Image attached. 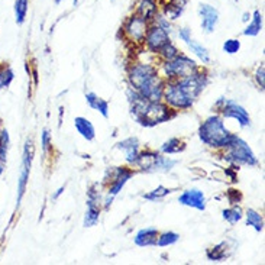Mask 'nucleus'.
Listing matches in <instances>:
<instances>
[{
    "instance_id": "1",
    "label": "nucleus",
    "mask_w": 265,
    "mask_h": 265,
    "mask_svg": "<svg viewBox=\"0 0 265 265\" xmlns=\"http://www.w3.org/2000/svg\"><path fill=\"white\" fill-rule=\"evenodd\" d=\"M209 84V75L202 70H197L192 75L184 78L165 81L162 100L173 110H187L193 107L197 97L203 93Z\"/></svg>"
},
{
    "instance_id": "2",
    "label": "nucleus",
    "mask_w": 265,
    "mask_h": 265,
    "mask_svg": "<svg viewBox=\"0 0 265 265\" xmlns=\"http://www.w3.org/2000/svg\"><path fill=\"white\" fill-rule=\"evenodd\" d=\"M126 96L131 103V115L141 126L154 128L176 116V112H173V109L167 106L162 100L151 102L145 99L141 93H138L135 88H128Z\"/></svg>"
},
{
    "instance_id": "3",
    "label": "nucleus",
    "mask_w": 265,
    "mask_h": 265,
    "mask_svg": "<svg viewBox=\"0 0 265 265\" xmlns=\"http://www.w3.org/2000/svg\"><path fill=\"white\" fill-rule=\"evenodd\" d=\"M129 87L135 88L145 99L151 102L162 100V91L165 80L162 78L157 67L148 62H135L128 71Z\"/></svg>"
},
{
    "instance_id": "4",
    "label": "nucleus",
    "mask_w": 265,
    "mask_h": 265,
    "mask_svg": "<svg viewBox=\"0 0 265 265\" xmlns=\"http://www.w3.org/2000/svg\"><path fill=\"white\" fill-rule=\"evenodd\" d=\"M235 133H232L225 125L221 115H212L200 125L199 138L200 141L210 148L225 149L234 139Z\"/></svg>"
},
{
    "instance_id": "5",
    "label": "nucleus",
    "mask_w": 265,
    "mask_h": 265,
    "mask_svg": "<svg viewBox=\"0 0 265 265\" xmlns=\"http://www.w3.org/2000/svg\"><path fill=\"white\" fill-rule=\"evenodd\" d=\"M223 157L234 167H241V165L255 167V165H258V158L254 154V151L238 135H235L234 139L231 141V144L225 148V155Z\"/></svg>"
},
{
    "instance_id": "6",
    "label": "nucleus",
    "mask_w": 265,
    "mask_h": 265,
    "mask_svg": "<svg viewBox=\"0 0 265 265\" xmlns=\"http://www.w3.org/2000/svg\"><path fill=\"white\" fill-rule=\"evenodd\" d=\"M199 68L197 62L187 55H177L176 58L170 59V61H162L161 71L164 77L170 81V80H178V78H184L187 75H192L196 73Z\"/></svg>"
},
{
    "instance_id": "7",
    "label": "nucleus",
    "mask_w": 265,
    "mask_h": 265,
    "mask_svg": "<svg viewBox=\"0 0 265 265\" xmlns=\"http://www.w3.org/2000/svg\"><path fill=\"white\" fill-rule=\"evenodd\" d=\"M213 107L221 113L222 118L235 119L241 128H248L251 125V118L248 110L244 106L238 104L234 100H231V99L221 97V99H218V102L215 103Z\"/></svg>"
},
{
    "instance_id": "8",
    "label": "nucleus",
    "mask_w": 265,
    "mask_h": 265,
    "mask_svg": "<svg viewBox=\"0 0 265 265\" xmlns=\"http://www.w3.org/2000/svg\"><path fill=\"white\" fill-rule=\"evenodd\" d=\"M149 25L151 23L148 22L147 19L133 13L125 20V23L122 26V32L126 36V39L131 41L132 44H144V39H145Z\"/></svg>"
},
{
    "instance_id": "9",
    "label": "nucleus",
    "mask_w": 265,
    "mask_h": 265,
    "mask_svg": "<svg viewBox=\"0 0 265 265\" xmlns=\"http://www.w3.org/2000/svg\"><path fill=\"white\" fill-rule=\"evenodd\" d=\"M32 160H33V147H32V141H26L25 148H23V155H22V167H20V174L17 180V199L16 203L17 207L20 205L25 192H26V184L29 180L30 167H32Z\"/></svg>"
},
{
    "instance_id": "10",
    "label": "nucleus",
    "mask_w": 265,
    "mask_h": 265,
    "mask_svg": "<svg viewBox=\"0 0 265 265\" xmlns=\"http://www.w3.org/2000/svg\"><path fill=\"white\" fill-rule=\"evenodd\" d=\"M106 173L110 174V180H107L110 181V186L107 189V196L110 197H116L125 187V184L128 183V180L132 178L135 174L132 170L126 167H113V168H109Z\"/></svg>"
},
{
    "instance_id": "11",
    "label": "nucleus",
    "mask_w": 265,
    "mask_h": 265,
    "mask_svg": "<svg viewBox=\"0 0 265 265\" xmlns=\"http://www.w3.org/2000/svg\"><path fill=\"white\" fill-rule=\"evenodd\" d=\"M170 41H171V39H170V33H168L167 30H164L161 26H158V25H155V23H151L147 30L144 44H145V46H147V49L149 52L158 54V51H160L167 42H170Z\"/></svg>"
},
{
    "instance_id": "12",
    "label": "nucleus",
    "mask_w": 265,
    "mask_h": 265,
    "mask_svg": "<svg viewBox=\"0 0 265 265\" xmlns=\"http://www.w3.org/2000/svg\"><path fill=\"white\" fill-rule=\"evenodd\" d=\"M178 203L183 206L196 209L199 212H205L206 210V196L199 189H189L180 194Z\"/></svg>"
},
{
    "instance_id": "13",
    "label": "nucleus",
    "mask_w": 265,
    "mask_h": 265,
    "mask_svg": "<svg viewBox=\"0 0 265 265\" xmlns=\"http://www.w3.org/2000/svg\"><path fill=\"white\" fill-rule=\"evenodd\" d=\"M199 15L202 17V29L205 33H212L215 32L218 22H219V12L216 7L207 4V3H202L199 6Z\"/></svg>"
},
{
    "instance_id": "14",
    "label": "nucleus",
    "mask_w": 265,
    "mask_h": 265,
    "mask_svg": "<svg viewBox=\"0 0 265 265\" xmlns=\"http://www.w3.org/2000/svg\"><path fill=\"white\" fill-rule=\"evenodd\" d=\"M160 12V4L157 0H139L136 4V15L147 19L149 23H152V20L155 19V16Z\"/></svg>"
},
{
    "instance_id": "15",
    "label": "nucleus",
    "mask_w": 265,
    "mask_h": 265,
    "mask_svg": "<svg viewBox=\"0 0 265 265\" xmlns=\"http://www.w3.org/2000/svg\"><path fill=\"white\" fill-rule=\"evenodd\" d=\"M160 235L157 228H144L138 231V234L133 238V242L136 247L145 248V247H152L157 244V238Z\"/></svg>"
},
{
    "instance_id": "16",
    "label": "nucleus",
    "mask_w": 265,
    "mask_h": 265,
    "mask_svg": "<svg viewBox=\"0 0 265 265\" xmlns=\"http://www.w3.org/2000/svg\"><path fill=\"white\" fill-rule=\"evenodd\" d=\"M116 148L125 152L126 161H128V164H132V165L135 160H136V157H138V154H139V151H141L139 149V141L135 136L120 141L118 145H116Z\"/></svg>"
},
{
    "instance_id": "17",
    "label": "nucleus",
    "mask_w": 265,
    "mask_h": 265,
    "mask_svg": "<svg viewBox=\"0 0 265 265\" xmlns=\"http://www.w3.org/2000/svg\"><path fill=\"white\" fill-rule=\"evenodd\" d=\"M74 128H75V131L80 133L86 141H88V142L94 141V138H96V129H94L93 123H91L87 118L77 116V118L74 119Z\"/></svg>"
},
{
    "instance_id": "18",
    "label": "nucleus",
    "mask_w": 265,
    "mask_h": 265,
    "mask_svg": "<svg viewBox=\"0 0 265 265\" xmlns=\"http://www.w3.org/2000/svg\"><path fill=\"white\" fill-rule=\"evenodd\" d=\"M86 102H87V104L93 110L99 112L104 119L109 118V103L104 99L99 97L96 93H93V91L87 93L86 94Z\"/></svg>"
},
{
    "instance_id": "19",
    "label": "nucleus",
    "mask_w": 265,
    "mask_h": 265,
    "mask_svg": "<svg viewBox=\"0 0 265 265\" xmlns=\"http://www.w3.org/2000/svg\"><path fill=\"white\" fill-rule=\"evenodd\" d=\"M186 4H187V0H168V3L165 4V9H164V16L167 19L176 20L183 15Z\"/></svg>"
},
{
    "instance_id": "20",
    "label": "nucleus",
    "mask_w": 265,
    "mask_h": 265,
    "mask_svg": "<svg viewBox=\"0 0 265 265\" xmlns=\"http://www.w3.org/2000/svg\"><path fill=\"white\" fill-rule=\"evenodd\" d=\"M99 219H100V203H96L87 199V212L84 215V222H83L84 228L96 226L99 223Z\"/></svg>"
},
{
    "instance_id": "21",
    "label": "nucleus",
    "mask_w": 265,
    "mask_h": 265,
    "mask_svg": "<svg viewBox=\"0 0 265 265\" xmlns=\"http://www.w3.org/2000/svg\"><path fill=\"white\" fill-rule=\"evenodd\" d=\"M264 26V20H263V15L260 10H255L251 15V22L248 23V26L244 29V35L245 36H257L260 35V32L263 30Z\"/></svg>"
},
{
    "instance_id": "22",
    "label": "nucleus",
    "mask_w": 265,
    "mask_h": 265,
    "mask_svg": "<svg viewBox=\"0 0 265 265\" xmlns=\"http://www.w3.org/2000/svg\"><path fill=\"white\" fill-rule=\"evenodd\" d=\"M229 247H228V242L226 241H223L221 244H218L216 247H213V248H210V250H207L206 255H207V260L209 261H213V263H219L222 260H225V258H228L229 255H231V252H229Z\"/></svg>"
},
{
    "instance_id": "23",
    "label": "nucleus",
    "mask_w": 265,
    "mask_h": 265,
    "mask_svg": "<svg viewBox=\"0 0 265 265\" xmlns=\"http://www.w3.org/2000/svg\"><path fill=\"white\" fill-rule=\"evenodd\" d=\"M244 216L247 218V225L254 228L258 234H261L264 231V218L260 212H257L254 209H248Z\"/></svg>"
},
{
    "instance_id": "24",
    "label": "nucleus",
    "mask_w": 265,
    "mask_h": 265,
    "mask_svg": "<svg viewBox=\"0 0 265 265\" xmlns=\"http://www.w3.org/2000/svg\"><path fill=\"white\" fill-rule=\"evenodd\" d=\"M176 164V160H171V158H168V157H162L161 154H160L158 158L154 162L152 168H151V173H168L170 170L174 168Z\"/></svg>"
},
{
    "instance_id": "25",
    "label": "nucleus",
    "mask_w": 265,
    "mask_h": 265,
    "mask_svg": "<svg viewBox=\"0 0 265 265\" xmlns=\"http://www.w3.org/2000/svg\"><path fill=\"white\" fill-rule=\"evenodd\" d=\"M186 148V144L178 139V138H171L168 141H165L164 144L161 145V151L162 154H167V155H171V154H178V152H183Z\"/></svg>"
},
{
    "instance_id": "26",
    "label": "nucleus",
    "mask_w": 265,
    "mask_h": 265,
    "mask_svg": "<svg viewBox=\"0 0 265 265\" xmlns=\"http://www.w3.org/2000/svg\"><path fill=\"white\" fill-rule=\"evenodd\" d=\"M189 48L192 49V52L200 59L203 64H209L210 62V55H209V51H207L206 46H203L202 44H199L197 41L194 39H190V42H187Z\"/></svg>"
},
{
    "instance_id": "27",
    "label": "nucleus",
    "mask_w": 265,
    "mask_h": 265,
    "mask_svg": "<svg viewBox=\"0 0 265 265\" xmlns=\"http://www.w3.org/2000/svg\"><path fill=\"white\" fill-rule=\"evenodd\" d=\"M29 0H16L15 1V19L17 25H23L28 15Z\"/></svg>"
},
{
    "instance_id": "28",
    "label": "nucleus",
    "mask_w": 265,
    "mask_h": 265,
    "mask_svg": "<svg viewBox=\"0 0 265 265\" xmlns=\"http://www.w3.org/2000/svg\"><path fill=\"white\" fill-rule=\"evenodd\" d=\"M222 218L228 222V223H231V225H236L238 222L242 221L244 212H242V209L239 206H234L231 207V209H225L222 212Z\"/></svg>"
},
{
    "instance_id": "29",
    "label": "nucleus",
    "mask_w": 265,
    "mask_h": 265,
    "mask_svg": "<svg viewBox=\"0 0 265 265\" xmlns=\"http://www.w3.org/2000/svg\"><path fill=\"white\" fill-rule=\"evenodd\" d=\"M178 239H180V235H178V234L168 231V232H164L161 235H158L155 245L160 247V248H167V247H171V245L177 244Z\"/></svg>"
},
{
    "instance_id": "30",
    "label": "nucleus",
    "mask_w": 265,
    "mask_h": 265,
    "mask_svg": "<svg viewBox=\"0 0 265 265\" xmlns=\"http://www.w3.org/2000/svg\"><path fill=\"white\" fill-rule=\"evenodd\" d=\"M10 144L9 132L6 129L0 131V165H6V157H7V149Z\"/></svg>"
},
{
    "instance_id": "31",
    "label": "nucleus",
    "mask_w": 265,
    "mask_h": 265,
    "mask_svg": "<svg viewBox=\"0 0 265 265\" xmlns=\"http://www.w3.org/2000/svg\"><path fill=\"white\" fill-rule=\"evenodd\" d=\"M13 78H15V73L10 67H7V65L0 67V90L9 87L12 84Z\"/></svg>"
},
{
    "instance_id": "32",
    "label": "nucleus",
    "mask_w": 265,
    "mask_h": 265,
    "mask_svg": "<svg viewBox=\"0 0 265 265\" xmlns=\"http://www.w3.org/2000/svg\"><path fill=\"white\" fill-rule=\"evenodd\" d=\"M158 54H160L162 61H170V59L176 58L177 55H180V49L170 41V42H167V44L164 45L161 49L158 51Z\"/></svg>"
},
{
    "instance_id": "33",
    "label": "nucleus",
    "mask_w": 265,
    "mask_h": 265,
    "mask_svg": "<svg viewBox=\"0 0 265 265\" xmlns=\"http://www.w3.org/2000/svg\"><path fill=\"white\" fill-rule=\"evenodd\" d=\"M171 192H173V190H170V189H167V187H164V186H160V187L154 189L152 192L144 194L142 197H144L145 200H148V202H158V200H162L165 196H168Z\"/></svg>"
},
{
    "instance_id": "34",
    "label": "nucleus",
    "mask_w": 265,
    "mask_h": 265,
    "mask_svg": "<svg viewBox=\"0 0 265 265\" xmlns=\"http://www.w3.org/2000/svg\"><path fill=\"white\" fill-rule=\"evenodd\" d=\"M241 49V41L239 39H235V38H231V39H226L223 42V51L229 55H234V54H238Z\"/></svg>"
},
{
    "instance_id": "35",
    "label": "nucleus",
    "mask_w": 265,
    "mask_h": 265,
    "mask_svg": "<svg viewBox=\"0 0 265 265\" xmlns=\"http://www.w3.org/2000/svg\"><path fill=\"white\" fill-rule=\"evenodd\" d=\"M52 144V136H51V133L48 129H44L42 133H41V148H42V152H44V155L48 154V151L51 149V145Z\"/></svg>"
},
{
    "instance_id": "36",
    "label": "nucleus",
    "mask_w": 265,
    "mask_h": 265,
    "mask_svg": "<svg viewBox=\"0 0 265 265\" xmlns=\"http://www.w3.org/2000/svg\"><path fill=\"white\" fill-rule=\"evenodd\" d=\"M255 81H257L258 87L261 88V90H264V87H265V65L264 64H261V65L258 67V70H257V73H255Z\"/></svg>"
},
{
    "instance_id": "37",
    "label": "nucleus",
    "mask_w": 265,
    "mask_h": 265,
    "mask_svg": "<svg viewBox=\"0 0 265 265\" xmlns=\"http://www.w3.org/2000/svg\"><path fill=\"white\" fill-rule=\"evenodd\" d=\"M178 38H180L181 41H184L186 44L190 42V39H192V29H189V28H181V29L178 30Z\"/></svg>"
},
{
    "instance_id": "38",
    "label": "nucleus",
    "mask_w": 265,
    "mask_h": 265,
    "mask_svg": "<svg viewBox=\"0 0 265 265\" xmlns=\"http://www.w3.org/2000/svg\"><path fill=\"white\" fill-rule=\"evenodd\" d=\"M64 190H65V187H64V186H62V187H59L58 190L55 192V194H52V200H57L59 196H61V194L64 193Z\"/></svg>"
},
{
    "instance_id": "39",
    "label": "nucleus",
    "mask_w": 265,
    "mask_h": 265,
    "mask_svg": "<svg viewBox=\"0 0 265 265\" xmlns=\"http://www.w3.org/2000/svg\"><path fill=\"white\" fill-rule=\"evenodd\" d=\"M250 19H251L250 13H244V17H242V20H244V22H248Z\"/></svg>"
},
{
    "instance_id": "40",
    "label": "nucleus",
    "mask_w": 265,
    "mask_h": 265,
    "mask_svg": "<svg viewBox=\"0 0 265 265\" xmlns=\"http://www.w3.org/2000/svg\"><path fill=\"white\" fill-rule=\"evenodd\" d=\"M78 1H80V0H74V6H77V4H78Z\"/></svg>"
},
{
    "instance_id": "41",
    "label": "nucleus",
    "mask_w": 265,
    "mask_h": 265,
    "mask_svg": "<svg viewBox=\"0 0 265 265\" xmlns=\"http://www.w3.org/2000/svg\"><path fill=\"white\" fill-rule=\"evenodd\" d=\"M61 1H64V0H55V3H57V4H59Z\"/></svg>"
},
{
    "instance_id": "42",
    "label": "nucleus",
    "mask_w": 265,
    "mask_h": 265,
    "mask_svg": "<svg viewBox=\"0 0 265 265\" xmlns=\"http://www.w3.org/2000/svg\"><path fill=\"white\" fill-rule=\"evenodd\" d=\"M0 131H1V128H0Z\"/></svg>"
}]
</instances>
